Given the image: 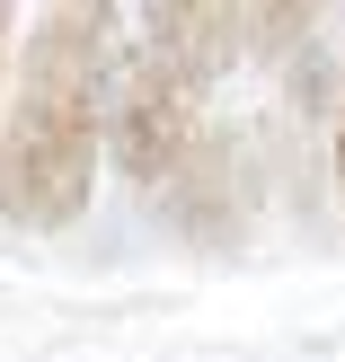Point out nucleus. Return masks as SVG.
<instances>
[{
  "mask_svg": "<svg viewBox=\"0 0 345 362\" xmlns=\"http://www.w3.org/2000/svg\"><path fill=\"white\" fill-rule=\"evenodd\" d=\"M336 186H345V106H336Z\"/></svg>",
  "mask_w": 345,
  "mask_h": 362,
  "instance_id": "obj_3",
  "label": "nucleus"
},
{
  "mask_svg": "<svg viewBox=\"0 0 345 362\" xmlns=\"http://www.w3.org/2000/svg\"><path fill=\"white\" fill-rule=\"evenodd\" d=\"M106 9H53L27 35L0 133V212L27 230H62L89 212L98 186V141H106Z\"/></svg>",
  "mask_w": 345,
  "mask_h": 362,
  "instance_id": "obj_1",
  "label": "nucleus"
},
{
  "mask_svg": "<svg viewBox=\"0 0 345 362\" xmlns=\"http://www.w3.org/2000/svg\"><path fill=\"white\" fill-rule=\"evenodd\" d=\"M195 133H204V80L186 62H169L159 45H142L106 80V151H115V168L133 186H169L195 159Z\"/></svg>",
  "mask_w": 345,
  "mask_h": 362,
  "instance_id": "obj_2",
  "label": "nucleus"
},
{
  "mask_svg": "<svg viewBox=\"0 0 345 362\" xmlns=\"http://www.w3.org/2000/svg\"><path fill=\"white\" fill-rule=\"evenodd\" d=\"M0 45H9V9H0Z\"/></svg>",
  "mask_w": 345,
  "mask_h": 362,
  "instance_id": "obj_4",
  "label": "nucleus"
}]
</instances>
